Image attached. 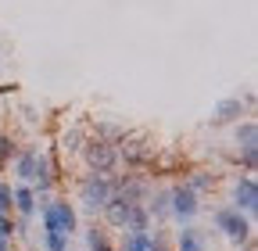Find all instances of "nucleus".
Segmentation results:
<instances>
[{
	"label": "nucleus",
	"instance_id": "32",
	"mask_svg": "<svg viewBox=\"0 0 258 251\" xmlns=\"http://www.w3.org/2000/svg\"><path fill=\"white\" fill-rule=\"evenodd\" d=\"M69 251H72V247H69Z\"/></svg>",
	"mask_w": 258,
	"mask_h": 251
},
{
	"label": "nucleus",
	"instance_id": "18",
	"mask_svg": "<svg viewBox=\"0 0 258 251\" xmlns=\"http://www.w3.org/2000/svg\"><path fill=\"white\" fill-rule=\"evenodd\" d=\"M22 151V144H18V137L15 133H4L0 130V172H8V165L15 162V154Z\"/></svg>",
	"mask_w": 258,
	"mask_h": 251
},
{
	"label": "nucleus",
	"instance_id": "26",
	"mask_svg": "<svg viewBox=\"0 0 258 251\" xmlns=\"http://www.w3.org/2000/svg\"><path fill=\"white\" fill-rule=\"evenodd\" d=\"M0 240H15V215H0Z\"/></svg>",
	"mask_w": 258,
	"mask_h": 251
},
{
	"label": "nucleus",
	"instance_id": "16",
	"mask_svg": "<svg viewBox=\"0 0 258 251\" xmlns=\"http://www.w3.org/2000/svg\"><path fill=\"white\" fill-rule=\"evenodd\" d=\"M233 144H237V151H258V122L254 118H240L233 126Z\"/></svg>",
	"mask_w": 258,
	"mask_h": 251
},
{
	"label": "nucleus",
	"instance_id": "22",
	"mask_svg": "<svg viewBox=\"0 0 258 251\" xmlns=\"http://www.w3.org/2000/svg\"><path fill=\"white\" fill-rule=\"evenodd\" d=\"M233 165H237V169H244L247 176H254V169H258V151H237Z\"/></svg>",
	"mask_w": 258,
	"mask_h": 251
},
{
	"label": "nucleus",
	"instance_id": "7",
	"mask_svg": "<svg viewBox=\"0 0 258 251\" xmlns=\"http://www.w3.org/2000/svg\"><path fill=\"white\" fill-rule=\"evenodd\" d=\"M230 205L237 208V212H244L247 219H254L258 215V179L254 176H233V183H230Z\"/></svg>",
	"mask_w": 258,
	"mask_h": 251
},
{
	"label": "nucleus",
	"instance_id": "19",
	"mask_svg": "<svg viewBox=\"0 0 258 251\" xmlns=\"http://www.w3.org/2000/svg\"><path fill=\"white\" fill-rule=\"evenodd\" d=\"M147 230H151L147 208H144V205H133V208H129V219H125V230H122V233H147Z\"/></svg>",
	"mask_w": 258,
	"mask_h": 251
},
{
	"label": "nucleus",
	"instance_id": "27",
	"mask_svg": "<svg viewBox=\"0 0 258 251\" xmlns=\"http://www.w3.org/2000/svg\"><path fill=\"white\" fill-rule=\"evenodd\" d=\"M8 90H11V93H15V90H18V86H15V83H11V86H8V83H0V97H4V93H8Z\"/></svg>",
	"mask_w": 258,
	"mask_h": 251
},
{
	"label": "nucleus",
	"instance_id": "8",
	"mask_svg": "<svg viewBox=\"0 0 258 251\" xmlns=\"http://www.w3.org/2000/svg\"><path fill=\"white\" fill-rule=\"evenodd\" d=\"M240 118H247V104H244L240 97H222V101L212 108L208 126H215V130H226V126H230V130H233Z\"/></svg>",
	"mask_w": 258,
	"mask_h": 251
},
{
	"label": "nucleus",
	"instance_id": "31",
	"mask_svg": "<svg viewBox=\"0 0 258 251\" xmlns=\"http://www.w3.org/2000/svg\"><path fill=\"white\" fill-rule=\"evenodd\" d=\"M0 72H4V61H0Z\"/></svg>",
	"mask_w": 258,
	"mask_h": 251
},
{
	"label": "nucleus",
	"instance_id": "5",
	"mask_svg": "<svg viewBox=\"0 0 258 251\" xmlns=\"http://www.w3.org/2000/svg\"><path fill=\"white\" fill-rule=\"evenodd\" d=\"M79 162H83L86 172L111 176V172H118V151H115V144H104V140L90 137L83 144V151H79Z\"/></svg>",
	"mask_w": 258,
	"mask_h": 251
},
{
	"label": "nucleus",
	"instance_id": "15",
	"mask_svg": "<svg viewBox=\"0 0 258 251\" xmlns=\"http://www.w3.org/2000/svg\"><path fill=\"white\" fill-rule=\"evenodd\" d=\"M86 130H90V137L104 140V144H118V140L125 137V126H122V122H115V118H93Z\"/></svg>",
	"mask_w": 258,
	"mask_h": 251
},
{
	"label": "nucleus",
	"instance_id": "28",
	"mask_svg": "<svg viewBox=\"0 0 258 251\" xmlns=\"http://www.w3.org/2000/svg\"><path fill=\"white\" fill-rule=\"evenodd\" d=\"M151 251H172V244H151Z\"/></svg>",
	"mask_w": 258,
	"mask_h": 251
},
{
	"label": "nucleus",
	"instance_id": "20",
	"mask_svg": "<svg viewBox=\"0 0 258 251\" xmlns=\"http://www.w3.org/2000/svg\"><path fill=\"white\" fill-rule=\"evenodd\" d=\"M115 251H151V237L147 233H122Z\"/></svg>",
	"mask_w": 258,
	"mask_h": 251
},
{
	"label": "nucleus",
	"instance_id": "24",
	"mask_svg": "<svg viewBox=\"0 0 258 251\" xmlns=\"http://www.w3.org/2000/svg\"><path fill=\"white\" fill-rule=\"evenodd\" d=\"M32 237V215H15V244Z\"/></svg>",
	"mask_w": 258,
	"mask_h": 251
},
{
	"label": "nucleus",
	"instance_id": "23",
	"mask_svg": "<svg viewBox=\"0 0 258 251\" xmlns=\"http://www.w3.org/2000/svg\"><path fill=\"white\" fill-rule=\"evenodd\" d=\"M0 215H15V205H11V179L0 176Z\"/></svg>",
	"mask_w": 258,
	"mask_h": 251
},
{
	"label": "nucleus",
	"instance_id": "1",
	"mask_svg": "<svg viewBox=\"0 0 258 251\" xmlns=\"http://www.w3.org/2000/svg\"><path fill=\"white\" fill-rule=\"evenodd\" d=\"M115 151H118V169H125V172H147V176H151L154 154H158L151 133H144V130H125V137L115 144Z\"/></svg>",
	"mask_w": 258,
	"mask_h": 251
},
{
	"label": "nucleus",
	"instance_id": "25",
	"mask_svg": "<svg viewBox=\"0 0 258 251\" xmlns=\"http://www.w3.org/2000/svg\"><path fill=\"white\" fill-rule=\"evenodd\" d=\"M18 115H22L25 126H40V122H43V115H40L36 104H18Z\"/></svg>",
	"mask_w": 258,
	"mask_h": 251
},
{
	"label": "nucleus",
	"instance_id": "3",
	"mask_svg": "<svg viewBox=\"0 0 258 251\" xmlns=\"http://www.w3.org/2000/svg\"><path fill=\"white\" fill-rule=\"evenodd\" d=\"M212 226L230 240L233 247H244L254 240V219H247L244 212H237L233 205H219L212 212Z\"/></svg>",
	"mask_w": 258,
	"mask_h": 251
},
{
	"label": "nucleus",
	"instance_id": "33",
	"mask_svg": "<svg viewBox=\"0 0 258 251\" xmlns=\"http://www.w3.org/2000/svg\"><path fill=\"white\" fill-rule=\"evenodd\" d=\"M36 251H40V247H36Z\"/></svg>",
	"mask_w": 258,
	"mask_h": 251
},
{
	"label": "nucleus",
	"instance_id": "6",
	"mask_svg": "<svg viewBox=\"0 0 258 251\" xmlns=\"http://www.w3.org/2000/svg\"><path fill=\"white\" fill-rule=\"evenodd\" d=\"M169 212H172V223L194 226V219L201 215V198L194 194L186 183H172L169 186Z\"/></svg>",
	"mask_w": 258,
	"mask_h": 251
},
{
	"label": "nucleus",
	"instance_id": "4",
	"mask_svg": "<svg viewBox=\"0 0 258 251\" xmlns=\"http://www.w3.org/2000/svg\"><path fill=\"white\" fill-rule=\"evenodd\" d=\"M76 198H79V208L97 219L101 208L108 205V198H111V179L108 176H97V172H83L76 179Z\"/></svg>",
	"mask_w": 258,
	"mask_h": 251
},
{
	"label": "nucleus",
	"instance_id": "30",
	"mask_svg": "<svg viewBox=\"0 0 258 251\" xmlns=\"http://www.w3.org/2000/svg\"><path fill=\"white\" fill-rule=\"evenodd\" d=\"M8 251H18V244H15V247H8Z\"/></svg>",
	"mask_w": 258,
	"mask_h": 251
},
{
	"label": "nucleus",
	"instance_id": "12",
	"mask_svg": "<svg viewBox=\"0 0 258 251\" xmlns=\"http://www.w3.org/2000/svg\"><path fill=\"white\" fill-rule=\"evenodd\" d=\"M147 215H151V226H165L172 223V212H169V186H154L151 198L144 201Z\"/></svg>",
	"mask_w": 258,
	"mask_h": 251
},
{
	"label": "nucleus",
	"instance_id": "14",
	"mask_svg": "<svg viewBox=\"0 0 258 251\" xmlns=\"http://www.w3.org/2000/svg\"><path fill=\"white\" fill-rule=\"evenodd\" d=\"M79 233H83V244H86V251H115V240H111V230H104L101 223H93L90 226H79Z\"/></svg>",
	"mask_w": 258,
	"mask_h": 251
},
{
	"label": "nucleus",
	"instance_id": "2",
	"mask_svg": "<svg viewBox=\"0 0 258 251\" xmlns=\"http://www.w3.org/2000/svg\"><path fill=\"white\" fill-rule=\"evenodd\" d=\"M36 212H40V230H47V233H64V237H76L79 233V208L69 201V198H61V194H54L50 201H40L36 205Z\"/></svg>",
	"mask_w": 258,
	"mask_h": 251
},
{
	"label": "nucleus",
	"instance_id": "9",
	"mask_svg": "<svg viewBox=\"0 0 258 251\" xmlns=\"http://www.w3.org/2000/svg\"><path fill=\"white\" fill-rule=\"evenodd\" d=\"M90 140V130L83 122H72V126H64V130L57 133V154L61 158H79V151H83V144Z\"/></svg>",
	"mask_w": 258,
	"mask_h": 251
},
{
	"label": "nucleus",
	"instance_id": "17",
	"mask_svg": "<svg viewBox=\"0 0 258 251\" xmlns=\"http://www.w3.org/2000/svg\"><path fill=\"white\" fill-rule=\"evenodd\" d=\"M11 205H15V215H36V194H32V186L11 183Z\"/></svg>",
	"mask_w": 258,
	"mask_h": 251
},
{
	"label": "nucleus",
	"instance_id": "10",
	"mask_svg": "<svg viewBox=\"0 0 258 251\" xmlns=\"http://www.w3.org/2000/svg\"><path fill=\"white\" fill-rule=\"evenodd\" d=\"M183 183L201 198V194H212L215 186H219V172L208 169V165H186V169H183Z\"/></svg>",
	"mask_w": 258,
	"mask_h": 251
},
{
	"label": "nucleus",
	"instance_id": "11",
	"mask_svg": "<svg viewBox=\"0 0 258 251\" xmlns=\"http://www.w3.org/2000/svg\"><path fill=\"white\" fill-rule=\"evenodd\" d=\"M129 208H133L129 201H122L118 194H111L108 205L101 208V226L111 230V233H122V230H125V219H129Z\"/></svg>",
	"mask_w": 258,
	"mask_h": 251
},
{
	"label": "nucleus",
	"instance_id": "21",
	"mask_svg": "<svg viewBox=\"0 0 258 251\" xmlns=\"http://www.w3.org/2000/svg\"><path fill=\"white\" fill-rule=\"evenodd\" d=\"M72 247V240L64 237V233H40V251H69Z\"/></svg>",
	"mask_w": 258,
	"mask_h": 251
},
{
	"label": "nucleus",
	"instance_id": "13",
	"mask_svg": "<svg viewBox=\"0 0 258 251\" xmlns=\"http://www.w3.org/2000/svg\"><path fill=\"white\" fill-rule=\"evenodd\" d=\"M172 251H208V233L198 226H179L172 233Z\"/></svg>",
	"mask_w": 258,
	"mask_h": 251
},
{
	"label": "nucleus",
	"instance_id": "29",
	"mask_svg": "<svg viewBox=\"0 0 258 251\" xmlns=\"http://www.w3.org/2000/svg\"><path fill=\"white\" fill-rule=\"evenodd\" d=\"M240 251H258V244H254V240H251V244H244V247H240Z\"/></svg>",
	"mask_w": 258,
	"mask_h": 251
}]
</instances>
